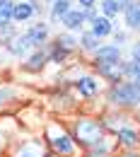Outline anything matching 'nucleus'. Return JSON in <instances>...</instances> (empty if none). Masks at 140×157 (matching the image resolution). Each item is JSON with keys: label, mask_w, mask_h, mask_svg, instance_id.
Here are the masks:
<instances>
[{"label": "nucleus", "mask_w": 140, "mask_h": 157, "mask_svg": "<svg viewBox=\"0 0 140 157\" xmlns=\"http://www.w3.org/2000/svg\"><path fill=\"white\" fill-rule=\"evenodd\" d=\"M73 140L87 147V150H94V147H109L106 145V131H104V121L92 116H78L73 123Z\"/></svg>", "instance_id": "nucleus-1"}, {"label": "nucleus", "mask_w": 140, "mask_h": 157, "mask_svg": "<svg viewBox=\"0 0 140 157\" xmlns=\"http://www.w3.org/2000/svg\"><path fill=\"white\" fill-rule=\"evenodd\" d=\"M44 140H46L48 150L58 157H73V152H75V140H73V136L65 131V126H60L58 121H48L46 123Z\"/></svg>", "instance_id": "nucleus-2"}, {"label": "nucleus", "mask_w": 140, "mask_h": 157, "mask_svg": "<svg viewBox=\"0 0 140 157\" xmlns=\"http://www.w3.org/2000/svg\"><path fill=\"white\" fill-rule=\"evenodd\" d=\"M109 104L116 109H131L140 104V82L138 80H121L109 87Z\"/></svg>", "instance_id": "nucleus-3"}, {"label": "nucleus", "mask_w": 140, "mask_h": 157, "mask_svg": "<svg viewBox=\"0 0 140 157\" xmlns=\"http://www.w3.org/2000/svg\"><path fill=\"white\" fill-rule=\"evenodd\" d=\"M7 157H51V150L44 138H27L17 140Z\"/></svg>", "instance_id": "nucleus-4"}, {"label": "nucleus", "mask_w": 140, "mask_h": 157, "mask_svg": "<svg viewBox=\"0 0 140 157\" xmlns=\"http://www.w3.org/2000/svg\"><path fill=\"white\" fill-rule=\"evenodd\" d=\"M22 34H24V39L29 41V48H32V51L44 48L46 41H48V24H46V22H36V24H32L27 32H22Z\"/></svg>", "instance_id": "nucleus-5"}, {"label": "nucleus", "mask_w": 140, "mask_h": 157, "mask_svg": "<svg viewBox=\"0 0 140 157\" xmlns=\"http://www.w3.org/2000/svg\"><path fill=\"white\" fill-rule=\"evenodd\" d=\"M75 90H78L80 97L89 99V97H97L101 92V82L97 75H82V78L75 80Z\"/></svg>", "instance_id": "nucleus-6"}, {"label": "nucleus", "mask_w": 140, "mask_h": 157, "mask_svg": "<svg viewBox=\"0 0 140 157\" xmlns=\"http://www.w3.org/2000/svg\"><path fill=\"white\" fill-rule=\"evenodd\" d=\"M60 24H63V32H70V34L82 32V29H85V24H87V20H85V10L73 7V10L60 20Z\"/></svg>", "instance_id": "nucleus-7"}, {"label": "nucleus", "mask_w": 140, "mask_h": 157, "mask_svg": "<svg viewBox=\"0 0 140 157\" xmlns=\"http://www.w3.org/2000/svg\"><path fill=\"white\" fill-rule=\"evenodd\" d=\"M121 48L114 46V44H101V48L92 56V63L94 65H101V63H121Z\"/></svg>", "instance_id": "nucleus-8"}, {"label": "nucleus", "mask_w": 140, "mask_h": 157, "mask_svg": "<svg viewBox=\"0 0 140 157\" xmlns=\"http://www.w3.org/2000/svg\"><path fill=\"white\" fill-rule=\"evenodd\" d=\"M46 63H48V48L44 46V48H36V51H32L29 56H27V60H24V70L27 73H39V70H44L46 68Z\"/></svg>", "instance_id": "nucleus-9"}, {"label": "nucleus", "mask_w": 140, "mask_h": 157, "mask_svg": "<svg viewBox=\"0 0 140 157\" xmlns=\"http://www.w3.org/2000/svg\"><path fill=\"white\" fill-rule=\"evenodd\" d=\"M2 48H5L10 56H15V58H27V56L32 53V48H29V41L24 39V34H17V36H12V39L7 41Z\"/></svg>", "instance_id": "nucleus-10"}, {"label": "nucleus", "mask_w": 140, "mask_h": 157, "mask_svg": "<svg viewBox=\"0 0 140 157\" xmlns=\"http://www.w3.org/2000/svg\"><path fill=\"white\" fill-rule=\"evenodd\" d=\"M78 44H80V51H85V53H97L101 48V39L99 36H94L89 29H82L80 32V36H78Z\"/></svg>", "instance_id": "nucleus-11"}, {"label": "nucleus", "mask_w": 140, "mask_h": 157, "mask_svg": "<svg viewBox=\"0 0 140 157\" xmlns=\"http://www.w3.org/2000/svg\"><path fill=\"white\" fill-rule=\"evenodd\" d=\"M116 140H119L123 147L133 150V147L140 143V133L135 128H131V126H121V128H116Z\"/></svg>", "instance_id": "nucleus-12"}, {"label": "nucleus", "mask_w": 140, "mask_h": 157, "mask_svg": "<svg viewBox=\"0 0 140 157\" xmlns=\"http://www.w3.org/2000/svg\"><path fill=\"white\" fill-rule=\"evenodd\" d=\"M123 20H126V27H128V29L140 32V0H133V2L123 10Z\"/></svg>", "instance_id": "nucleus-13"}, {"label": "nucleus", "mask_w": 140, "mask_h": 157, "mask_svg": "<svg viewBox=\"0 0 140 157\" xmlns=\"http://www.w3.org/2000/svg\"><path fill=\"white\" fill-rule=\"evenodd\" d=\"M89 32L94 34V36H99V39H104V36H111L114 34V20H106V17H97V20L89 24Z\"/></svg>", "instance_id": "nucleus-14"}, {"label": "nucleus", "mask_w": 140, "mask_h": 157, "mask_svg": "<svg viewBox=\"0 0 140 157\" xmlns=\"http://www.w3.org/2000/svg\"><path fill=\"white\" fill-rule=\"evenodd\" d=\"M34 17V10H32V5L27 2V0H20V2H15V7H12V22H29Z\"/></svg>", "instance_id": "nucleus-15"}, {"label": "nucleus", "mask_w": 140, "mask_h": 157, "mask_svg": "<svg viewBox=\"0 0 140 157\" xmlns=\"http://www.w3.org/2000/svg\"><path fill=\"white\" fill-rule=\"evenodd\" d=\"M70 10H73V0H53L51 2V10H48V20L51 22L63 20Z\"/></svg>", "instance_id": "nucleus-16"}, {"label": "nucleus", "mask_w": 140, "mask_h": 157, "mask_svg": "<svg viewBox=\"0 0 140 157\" xmlns=\"http://www.w3.org/2000/svg\"><path fill=\"white\" fill-rule=\"evenodd\" d=\"M17 97H20V90H17V87L0 82V111H5L12 101H17Z\"/></svg>", "instance_id": "nucleus-17"}, {"label": "nucleus", "mask_w": 140, "mask_h": 157, "mask_svg": "<svg viewBox=\"0 0 140 157\" xmlns=\"http://www.w3.org/2000/svg\"><path fill=\"white\" fill-rule=\"evenodd\" d=\"M53 44H58L60 48H65V51H70V53L80 48V44H78V34H70V32H60V34H56Z\"/></svg>", "instance_id": "nucleus-18"}, {"label": "nucleus", "mask_w": 140, "mask_h": 157, "mask_svg": "<svg viewBox=\"0 0 140 157\" xmlns=\"http://www.w3.org/2000/svg\"><path fill=\"white\" fill-rule=\"evenodd\" d=\"M121 12L123 10H121L119 0H101L99 2V15L106 20H116V15H121Z\"/></svg>", "instance_id": "nucleus-19"}, {"label": "nucleus", "mask_w": 140, "mask_h": 157, "mask_svg": "<svg viewBox=\"0 0 140 157\" xmlns=\"http://www.w3.org/2000/svg\"><path fill=\"white\" fill-rule=\"evenodd\" d=\"M12 7H15L12 0H0V29L12 24Z\"/></svg>", "instance_id": "nucleus-20"}, {"label": "nucleus", "mask_w": 140, "mask_h": 157, "mask_svg": "<svg viewBox=\"0 0 140 157\" xmlns=\"http://www.w3.org/2000/svg\"><path fill=\"white\" fill-rule=\"evenodd\" d=\"M70 58V51H65V48H60L58 44H51V48H48V63H65V60Z\"/></svg>", "instance_id": "nucleus-21"}, {"label": "nucleus", "mask_w": 140, "mask_h": 157, "mask_svg": "<svg viewBox=\"0 0 140 157\" xmlns=\"http://www.w3.org/2000/svg\"><path fill=\"white\" fill-rule=\"evenodd\" d=\"M85 157H111V155H109V147H94V150H87Z\"/></svg>", "instance_id": "nucleus-22"}, {"label": "nucleus", "mask_w": 140, "mask_h": 157, "mask_svg": "<svg viewBox=\"0 0 140 157\" xmlns=\"http://www.w3.org/2000/svg\"><path fill=\"white\" fill-rule=\"evenodd\" d=\"M131 63L140 65V41H135V46L131 48Z\"/></svg>", "instance_id": "nucleus-23"}, {"label": "nucleus", "mask_w": 140, "mask_h": 157, "mask_svg": "<svg viewBox=\"0 0 140 157\" xmlns=\"http://www.w3.org/2000/svg\"><path fill=\"white\" fill-rule=\"evenodd\" d=\"M126 39H128L126 32H114V46H119V48H121V44H126Z\"/></svg>", "instance_id": "nucleus-24"}, {"label": "nucleus", "mask_w": 140, "mask_h": 157, "mask_svg": "<svg viewBox=\"0 0 140 157\" xmlns=\"http://www.w3.org/2000/svg\"><path fill=\"white\" fill-rule=\"evenodd\" d=\"M78 7L80 10H92V7H97V0H78Z\"/></svg>", "instance_id": "nucleus-25"}, {"label": "nucleus", "mask_w": 140, "mask_h": 157, "mask_svg": "<svg viewBox=\"0 0 140 157\" xmlns=\"http://www.w3.org/2000/svg\"><path fill=\"white\" fill-rule=\"evenodd\" d=\"M119 157H140L138 152H133V150H126V152H121Z\"/></svg>", "instance_id": "nucleus-26"}, {"label": "nucleus", "mask_w": 140, "mask_h": 157, "mask_svg": "<svg viewBox=\"0 0 140 157\" xmlns=\"http://www.w3.org/2000/svg\"><path fill=\"white\" fill-rule=\"evenodd\" d=\"M133 80H138V82H140V65L133 68Z\"/></svg>", "instance_id": "nucleus-27"}, {"label": "nucleus", "mask_w": 140, "mask_h": 157, "mask_svg": "<svg viewBox=\"0 0 140 157\" xmlns=\"http://www.w3.org/2000/svg\"><path fill=\"white\" fill-rule=\"evenodd\" d=\"M41 2H53V0H41Z\"/></svg>", "instance_id": "nucleus-28"}, {"label": "nucleus", "mask_w": 140, "mask_h": 157, "mask_svg": "<svg viewBox=\"0 0 140 157\" xmlns=\"http://www.w3.org/2000/svg\"><path fill=\"white\" fill-rule=\"evenodd\" d=\"M12 2H15V0H12Z\"/></svg>", "instance_id": "nucleus-29"}]
</instances>
